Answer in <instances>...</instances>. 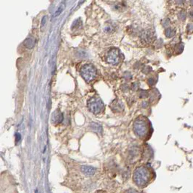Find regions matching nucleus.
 I'll return each instance as SVG.
<instances>
[{"label":"nucleus","instance_id":"nucleus-7","mask_svg":"<svg viewBox=\"0 0 193 193\" xmlns=\"http://www.w3.org/2000/svg\"><path fill=\"white\" fill-rule=\"evenodd\" d=\"M63 116L61 112H60L59 111H56V112L53 113L51 120H52L53 122H55V124H57V123L61 122V121H63Z\"/></svg>","mask_w":193,"mask_h":193},{"label":"nucleus","instance_id":"nucleus-6","mask_svg":"<svg viewBox=\"0 0 193 193\" xmlns=\"http://www.w3.org/2000/svg\"><path fill=\"white\" fill-rule=\"evenodd\" d=\"M81 170L84 175L88 176V177L94 175L96 172V169L91 166H82L81 167Z\"/></svg>","mask_w":193,"mask_h":193},{"label":"nucleus","instance_id":"nucleus-3","mask_svg":"<svg viewBox=\"0 0 193 193\" xmlns=\"http://www.w3.org/2000/svg\"><path fill=\"white\" fill-rule=\"evenodd\" d=\"M80 73L87 82L93 81L97 77V70L92 64H85L81 68Z\"/></svg>","mask_w":193,"mask_h":193},{"label":"nucleus","instance_id":"nucleus-11","mask_svg":"<svg viewBox=\"0 0 193 193\" xmlns=\"http://www.w3.org/2000/svg\"><path fill=\"white\" fill-rule=\"evenodd\" d=\"M125 193H139V192L136 189H128Z\"/></svg>","mask_w":193,"mask_h":193},{"label":"nucleus","instance_id":"nucleus-13","mask_svg":"<svg viewBox=\"0 0 193 193\" xmlns=\"http://www.w3.org/2000/svg\"><path fill=\"white\" fill-rule=\"evenodd\" d=\"M95 193H107V192H106L105 191H102V190H100V191L96 192H95Z\"/></svg>","mask_w":193,"mask_h":193},{"label":"nucleus","instance_id":"nucleus-1","mask_svg":"<svg viewBox=\"0 0 193 193\" xmlns=\"http://www.w3.org/2000/svg\"><path fill=\"white\" fill-rule=\"evenodd\" d=\"M155 177V172L148 165H141L136 168L133 174V180L140 188H144L151 183Z\"/></svg>","mask_w":193,"mask_h":193},{"label":"nucleus","instance_id":"nucleus-5","mask_svg":"<svg viewBox=\"0 0 193 193\" xmlns=\"http://www.w3.org/2000/svg\"><path fill=\"white\" fill-rule=\"evenodd\" d=\"M106 60L108 63L117 65L121 61V53L117 48H112L109 50L106 55Z\"/></svg>","mask_w":193,"mask_h":193},{"label":"nucleus","instance_id":"nucleus-10","mask_svg":"<svg viewBox=\"0 0 193 193\" xmlns=\"http://www.w3.org/2000/svg\"><path fill=\"white\" fill-rule=\"evenodd\" d=\"M91 128H92V130L94 131L97 133H102V127L100 125H99L98 124H95V123H92L91 125Z\"/></svg>","mask_w":193,"mask_h":193},{"label":"nucleus","instance_id":"nucleus-12","mask_svg":"<svg viewBox=\"0 0 193 193\" xmlns=\"http://www.w3.org/2000/svg\"><path fill=\"white\" fill-rule=\"evenodd\" d=\"M45 21H46V18L45 17V18H43V20H42V26H44L45 23Z\"/></svg>","mask_w":193,"mask_h":193},{"label":"nucleus","instance_id":"nucleus-4","mask_svg":"<svg viewBox=\"0 0 193 193\" xmlns=\"http://www.w3.org/2000/svg\"><path fill=\"white\" fill-rule=\"evenodd\" d=\"M89 110L94 114H98L104 110V104L99 97H93L88 102Z\"/></svg>","mask_w":193,"mask_h":193},{"label":"nucleus","instance_id":"nucleus-8","mask_svg":"<svg viewBox=\"0 0 193 193\" xmlns=\"http://www.w3.org/2000/svg\"><path fill=\"white\" fill-rule=\"evenodd\" d=\"M23 44H24V46L26 48L31 49V48H33L34 47V45H35V42H34V41L32 39L28 38V39H26V40L24 41V43H23Z\"/></svg>","mask_w":193,"mask_h":193},{"label":"nucleus","instance_id":"nucleus-9","mask_svg":"<svg viewBox=\"0 0 193 193\" xmlns=\"http://www.w3.org/2000/svg\"><path fill=\"white\" fill-rule=\"evenodd\" d=\"M65 5H66L65 1H63V2L60 4V6L58 7V9H57L56 11H55V17H57L58 15H60V14H61L62 11H63L64 10V9H65Z\"/></svg>","mask_w":193,"mask_h":193},{"label":"nucleus","instance_id":"nucleus-2","mask_svg":"<svg viewBox=\"0 0 193 193\" xmlns=\"http://www.w3.org/2000/svg\"><path fill=\"white\" fill-rule=\"evenodd\" d=\"M133 130L135 135L142 140L149 138L152 134L151 124L144 116L136 118L133 125Z\"/></svg>","mask_w":193,"mask_h":193}]
</instances>
